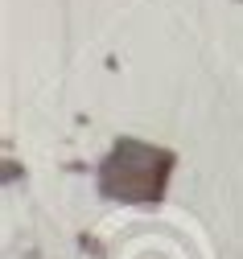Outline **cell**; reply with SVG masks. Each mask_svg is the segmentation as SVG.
I'll return each instance as SVG.
<instances>
[{"label":"cell","mask_w":243,"mask_h":259,"mask_svg":"<svg viewBox=\"0 0 243 259\" xmlns=\"http://www.w3.org/2000/svg\"><path fill=\"white\" fill-rule=\"evenodd\" d=\"M178 156L161 144L136 140V136H120L108 156L99 160L95 169V185L108 202L120 206H157L169 193V177Z\"/></svg>","instance_id":"1"}]
</instances>
